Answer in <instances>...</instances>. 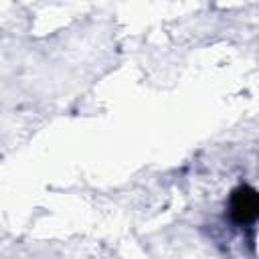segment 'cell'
Masks as SVG:
<instances>
[{"label": "cell", "mask_w": 259, "mask_h": 259, "mask_svg": "<svg viewBox=\"0 0 259 259\" xmlns=\"http://www.w3.org/2000/svg\"><path fill=\"white\" fill-rule=\"evenodd\" d=\"M229 214H231V221L239 227L251 225L259 214L257 190L247 184L235 188L231 194V202H229Z\"/></svg>", "instance_id": "cell-1"}]
</instances>
